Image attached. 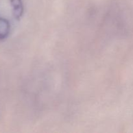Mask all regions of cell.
I'll return each mask as SVG.
<instances>
[{
  "mask_svg": "<svg viewBox=\"0 0 133 133\" xmlns=\"http://www.w3.org/2000/svg\"><path fill=\"white\" fill-rule=\"evenodd\" d=\"M11 5L13 8V13L16 18H19L22 13V4L21 0H10Z\"/></svg>",
  "mask_w": 133,
  "mask_h": 133,
  "instance_id": "obj_2",
  "label": "cell"
},
{
  "mask_svg": "<svg viewBox=\"0 0 133 133\" xmlns=\"http://www.w3.org/2000/svg\"><path fill=\"white\" fill-rule=\"evenodd\" d=\"M10 32V24L6 19L0 18V40L6 38Z\"/></svg>",
  "mask_w": 133,
  "mask_h": 133,
  "instance_id": "obj_1",
  "label": "cell"
}]
</instances>
